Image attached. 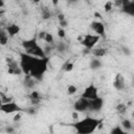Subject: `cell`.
Listing matches in <instances>:
<instances>
[{"instance_id": "8", "label": "cell", "mask_w": 134, "mask_h": 134, "mask_svg": "<svg viewBox=\"0 0 134 134\" xmlns=\"http://www.w3.org/2000/svg\"><path fill=\"white\" fill-rule=\"evenodd\" d=\"M7 72L9 74H17V75H20L22 74V69L20 67V64H18L15 60H13L12 58H7Z\"/></svg>"}, {"instance_id": "37", "label": "cell", "mask_w": 134, "mask_h": 134, "mask_svg": "<svg viewBox=\"0 0 134 134\" xmlns=\"http://www.w3.org/2000/svg\"><path fill=\"white\" fill-rule=\"evenodd\" d=\"M3 5H4V2H3L2 0H0V8H2V7H3Z\"/></svg>"}, {"instance_id": "28", "label": "cell", "mask_w": 134, "mask_h": 134, "mask_svg": "<svg viewBox=\"0 0 134 134\" xmlns=\"http://www.w3.org/2000/svg\"><path fill=\"white\" fill-rule=\"evenodd\" d=\"M112 5H113V2H111V1H107V2L105 3V5H104L105 12H109V10H111V9H112Z\"/></svg>"}, {"instance_id": "33", "label": "cell", "mask_w": 134, "mask_h": 134, "mask_svg": "<svg viewBox=\"0 0 134 134\" xmlns=\"http://www.w3.org/2000/svg\"><path fill=\"white\" fill-rule=\"evenodd\" d=\"M58 19H59V22L60 21H63V20H65V16L63 14H59L58 15Z\"/></svg>"}, {"instance_id": "36", "label": "cell", "mask_w": 134, "mask_h": 134, "mask_svg": "<svg viewBox=\"0 0 134 134\" xmlns=\"http://www.w3.org/2000/svg\"><path fill=\"white\" fill-rule=\"evenodd\" d=\"M6 132L12 133V132H13V128H6Z\"/></svg>"}, {"instance_id": "39", "label": "cell", "mask_w": 134, "mask_h": 134, "mask_svg": "<svg viewBox=\"0 0 134 134\" xmlns=\"http://www.w3.org/2000/svg\"><path fill=\"white\" fill-rule=\"evenodd\" d=\"M132 114H133V117H134V111H133V113H132Z\"/></svg>"}, {"instance_id": "1", "label": "cell", "mask_w": 134, "mask_h": 134, "mask_svg": "<svg viewBox=\"0 0 134 134\" xmlns=\"http://www.w3.org/2000/svg\"><path fill=\"white\" fill-rule=\"evenodd\" d=\"M103 119L86 116L81 120L73 122L72 127L74 128L76 134H92L97 128L102 127Z\"/></svg>"}, {"instance_id": "30", "label": "cell", "mask_w": 134, "mask_h": 134, "mask_svg": "<svg viewBox=\"0 0 134 134\" xmlns=\"http://www.w3.org/2000/svg\"><path fill=\"white\" fill-rule=\"evenodd\" d=\"M58 36H59L60 38H62V39H63V38H65V36H66L65 29H64V28H61V27H60V28L58 29Z\"/></svg>"}, {"instance_id": "29", "label": "cell", "mask_w": 134, "mask_h": 134, "mask_svg": "<svg viewBox=\"0 0 134 134\" xmlns=\"http://www.w3.org/2000/svg\"><path fill=\"white\" fill-rule=\"evenodd\" d=\"M57 49H58V51H60V52H64V51H65V49H66L65 44H64V43H62V42H60V43L58 44V46H57Z\"/></svg>"}, {"instance_id": "25", "label": "cell", "mask_w": 134, "mask_h": 134, "mask_svg": "<svg viewBox=\"0 0 134 134\" xmlns=\"http://www.w3.org/2000/svg\"><path fill=\"white\" fill-rule=\"evenodd\" d=\"M44 41L47 43V44H52L53 42H54V39H53V36L50 34V32H46V35H45V39H44Z\"/></svg>"}, {"instance_id": "19", "label": "cell", "mask_w": 134, "mask_h": 134, "mask_svg": "<svg viewBox=\"0 0 134 134\" xmlns=\"http://www.w3.org/2000/svg\"><path fill=\"white\" fill-rule=\"evenodd\" d=\"M102 67V62H100V60L99 59H92L91 60V62H90V68L91 69H93V70H96V69H98V68H100Z\"/></svg>"}, {"instance_id": "3", "label": "cell", "mask_w": 134, "mask_h": 134, "mask_svg": "<svg viewBox=\"0 0 134 134\" xmlns=\"http://www.w3.org/2000/svg\"><path fill=\"white\" fill-rule=\"evenodd\" d=\"M48 63H49V59L48 57L46 58H43V59H40L38 58L37 61L35 62L31 70H30V73L29 75L32 76L35 80L37 81H41L43 79V75L45 74V72L47 71V68H48Z\"/></svg>"}, {"instance_id": "27", "label": "cell", "mask_w": 134, "mask_h": 134, "mask_svg": "<svg viewBox=\"0 0 134 134\" xmlns=\"http://www.w3.org/2000/svg\"><path fill=\"white\" fill-rule=\"evenodd\" d=\"M9 102H13V98L12 97H6L3 93H1V104H6V103H9Z\"/></svg>"}, {"instance_id": "15", "label": "cell", "mask_w": 134, "mask_h": 134, "mask_svg": "<svg viewBox=\"0 0 134 134\" xmlns=\"http://www.w3.org/2000/svg\"><path fill=\"white\" fill-rule=\"evenodd\" d=\"M36 82H37V80H35L32 76H30V75H25L23 83H24V86H25L26 88L32 89V88L35 87V85H36Z\"/></svg>"}, {"instance_id": "32", "label": "cell", "mask_w": 134, "mask_h": 134, "mask_svg": "<svg viewBox=\"0 0 134 134\" xmlns=\"http://www.w3.org/2000/svg\"><path fill=\"white\" fill-rule=\"evenodd\" d=\"M21 119V114H20V112H18L15 116H14V121H18V120H20Z\"/></svg>"}, {"instance_id": "5", "label": "cell", "mask_w": 134, "mask_h": 134, "mask_svg": "<svg viewBox=\"0 0 134 134\" xmlns=\"http://www.w3.org/2000/svg\"><path fill=\"white\" fill-rule=\"evenodd\" d=\"M100 37L97 36V35H92V34H87L83 37V39L81 40V44L87 49V50H90V49H93L94 46L97 44V42L99 41Z\"/></svg>"}, {"instance_id": "6", "label": "cell", "mask_w": 134, "mask_h": 134, "mask_svg": "<svg viewBox=\"0 0 134 134\" xmlns=\"http://www.w3.org/2000/svg\"><path fill=\"white\" fill-rule=\"evenodd\" d=\"M81 97H84V98H87L89 100L91 99H94L96 97H98V89L93 85V84H90L88 85L82 92L81 94Z\"/></svg>"}, {"instance_id": "9", "label": "cell", "mask_w": 134, "mask_h": 134, "mask_svg": "<svg viewBox=\"0 0 134 134\" xmlns=\"http://www.w3.org/2000/svg\"><path fill=\"white\" fill-rule=\"evenodd\" d=\"M73 109L76 112H84L89 110V99L84 98V97H80L73 105Z\"/></svg>"}, {"instance_id": "34", "label": "cell", "mask_w": 134, "mask_h": 134, "mask_svg": "<svg viewBox=\"0 0 134 134\" xmlns=\"http://www.w3.org/2000/svg\"><path fill=\"white\" fill-rule=\"evenodd\" d=\"M77 117H79V112L73 111V112H72V118H73V119H76Z\"/></svg>"}, {"instance_id": "20", "label": "cell", "mask_w": 134, "mask_h": 134, "mask_svg": "<svg viewBox=\"0 0 134 134\" xmlns=\"http://www.w3.org/2000/svg\"><path fill=\"white\" fill-rule=\"evenodd\" d=\"M121 127H122L126 131H129V130H132V129H133V125H132L131 120L128 119V118L122 119V121H121Z\"/></svg>"}, {"instance_id": "2", "label": "cell", "mask_w": 134, "mask_h": 134, "mask_svg": "<svg viewBox=\"0 0 134 134\" xmlns=\"http://www.w3.org/2000/svg\"><path fill=\"white\" fill-rule=\"evenodd\" d=\"M22 47L24 48V52H26V53H28L32 57L40 58V59H43V58L47 57L46 52L44 51V48H42L38 44L36 38H32V39H29V40H24L22 42Z\"/></svg>"}, {"instance_id": "12", "label": "cell", "mask_w": 134, "mask_h": 134, "mask_svg": "<svg viewBox=\"0 0 134 134\" xmlns=\"http://www.w3.org/2000/svg\"><path fill=\"white\" fill-rule=\"evenodd\" d=\"M104 106V98L103 97H96L94 99L89 100V110L93 111V112H97L100 111V109Z\"/></svg>"}, {"instance_id": "35", "label": "cell", "mask_w": 134, "mask_h": 134, "mask_svg": "<svg viewBox=\"0 0 134 134\" xmlns=\"http://www.w3.org/2000/svg\"><path fill=\"white\" fill-rule=\"evenodd\" d=\"M45 35H46V31H41L40 35H39L40 36V39H43L44 40L45 39Z\"/></svg>"}, {"instance_id": "22", "label": "cell", "mask_w": 134, "mask_h": 134, "mask_svg": "<svg viewBox=\"0 0 134 134\" xmlns=\"http://www.w3.org/2000/svg\"><path fill=\"white\" fill-rule=\"evenodd\" d=\"M73 63L72 62H66L63 66H62V69L64 70V71H66V72H69V71H71L72 69H73Z\"/></svg>"}, {"instance_id": "21", "label": "cell", "mask_w": 134, "mask_h": 134, "mask_svg": "<svg viewBox=\"0 0 134 134\" xmlns=\"http://www.w3.org/2000/svg\"><path fill=\"white\" fill-rule=\"evenodd\" d=\"M110 134H128L126 130H124L120 126H115L111 129Z\"/></svg>"}, {"instance_id": "31", "label": "cell", "mask_w": 134, "mask_h": 134, "mask_svg": "<svg viewBox=\"0 0 134 134\" xmlns=\"http://www.w3.org/2000/svg\"><path fill=\"white\" fill-rule=\"evenodd\" d=\"M59 23H60L61 28H64V27H66V26L68 25V22H67V20H66V19H65V20H63V21H60Z\"/></svg>"}, {"instance_id": "4", "label": "cell", "mask_w": 134, "mask_h": 134, "mask_svg": "<svg viewBox=\"0 0 134 134\" xmlns=\"http://www.w3.org/2000/svg\"><path fill=\"white\" fill-rule=\"evenodd\" d=\"M38 58L32 57L26 52H20V67L22 69V72L25 75H29L30 70L35 64V62L37 61Z\"/></svg>"}, {"instance_id": "7", "label": "cell", "mask_w": 134, "mask_h": 134, "mask_svg": "<svg viewBox=\"0 0 134 134\" xmlns=\"http://www.w3.org/2000/svg\"><path fill=\"white\" fill-rule=\"evenodd\" d=\"M0 110L3 113L10 114V113L21 112L22 111V108L18 104H16L15 102H9V103H6V104H1L0 105Z\"/></svg>"}, {"instance_id": "26", "label": "cell", "mask_w": 134, "mask_h": 134, "mask_svg": "<svg viewBox=\"0 0 134 134\" xmlns=\"http://www.w3.org/2000/svg\"><path fill=\"white\" fill-rule=\"evenodd\" d=\"M50 16H51V14H50V12L47 8H44L42 10V17H43V19H49Z\"/></svg>"}, {"instance_id": "16", "label": "cell", "mask_w": 134, "mask_h": 134, "mask_svg": "<svg viewBox=\"0 0 134 134\" xmlns=\"http://www.w3.org/2000/svg\"><path fill=\"white\" fill-rule=\"evenodd\" d=\"M107 53V50L103 47H98V48H93L92 49V54L94 55V58L96 59H99V58H103L105 54Z\"/></svg>"}, {"instance_id": "11", "label": "cell", "mask_w": 134, "mask_h": 134, "mask_svg": "<svg viewBox=\"0 0 134 134\" xmlns=\"http://www.w3.org/2000/svg\"><path fill=\"white\" fill-rule=\"evenodd\" d=\"M120 10L131 17H134V1L130 0H122V4L120 7Z\"/></svg>"}, {"instance_id": "17", "label": "cell", "mask_w": 134, "mask_h": 134, "mask_svg": "<svg viewBox=\"0 0 134 134\" xmlns=\"http://www.w3.org/2000/svg\"><path fill=\"white\" fill-rule=\"evenodd\" d=\"M8 35H7V32H6V30L5 29H1L0 30V44L2 45V46H4V45H6V43H7V41H8Z\"/></svg>"}, {"instance_id": "23", "label": "cell", "mask_w": 134, "mask_h": 134, "mask_svg": "<svg viewBox=\"0 0 134 134\" xmlns=\"http://www.w3.org/2000/svg\"><path fill=\"white\" fill-rule=\"evenodd\" d=\"M76 91H77V88H76L75 85H68V87H67V94L73 95V94H75Z\"/></svg>"}, {"instance_id": "14", "label": "cell", "mask_w": 134, "mask_h": 134, "mask_svg": "<svg viewBox=\"0 0 134 134\" xmlns=\"http://www.w3.org/2000/svg\"><path fill=\"white\" fill-rule=\"evenodd\" d=\"M20 29H21L20 26L17 25V24H15V23L7 25L6 28H5V30H6V32H7V35L9 37H15L16 35H18L20 32Z\"/></svg>"}, {"instance_id": "24", "label": "cell", "mask_w": 134, "mask_h": 134, "mask_svg": "<svg viewBox=\"0 0 134 134\" xmlns=\"http://www.w3.org/2000/svg\"><path fill=\"white\" fill-rule=\"evenodd\" d=\"M115 109H116V111H117L119 114H124V113L127 111V106H126L125 104H118Z\"/></svg>"}, {"instance_id": "13", "label": "cell", "mask_w": 134, "mask_h": 134, "mask_svg": "<svg viewBox=\"0 0 134 134\" xmlns=\"http://www.w3.org/2000/svg\"><path fill=\"white\" fill-rule=\"evenodd\" d=\"M113 87L117 91H121L125 89V79L120 73H117L115 75V79L113 81Z\"/></svg>"}, {"instance_id": "38", "label": "cell", "mask_w": 134, "mask_h": 134, "mask_svg": "<svg viewBox=\"0 0 134 134\" xmlns=\"http://www.w3.org/2000/svg\"><path fill=\"white\" fill-rule=\"evenodd\" d=\"M52 3H53L54 5H57V4H58V1H52Z\"/></svg>"}, {"instance_id": "18", "label": "cell", "mask_w": 134, "mask_h": 134, "mask_svg": "<svg viewBox=\"0 0 134 134\" xmlns=\"http://www.w3.org/2000/svg\"><path fill=\"white\" fill-rule=\"evenodd\" d=\"M29 98H30V100H31L32 104H38L40 102V94H39V92L36 91V90L31 91L29 93Z\"/></svg>"}, {"instance_id": "10", "label": "cell", "mask_w": 134, "mask_h": 134, "mask_svg": "<svg viewBox=\"0 0 134 134\" xmlns=\"http://www.w3.org/2000/svg\"><path fill=\"white\" fill-rule=\"evenodd\" d=\"M90 27L92 28V30L99 37H105L106 35V27L105 24L100 21H93L90 24Z\"/></svg>"}]
</instances>
